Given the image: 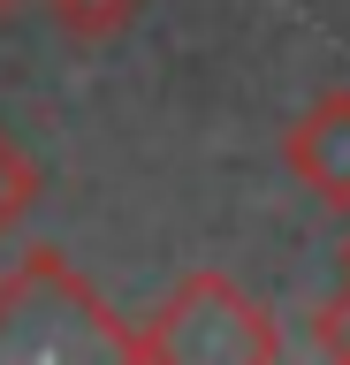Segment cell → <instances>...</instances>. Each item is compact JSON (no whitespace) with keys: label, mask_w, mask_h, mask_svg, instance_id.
Returning a JSON list of instances; mask_svg holds the SVG:
<instances>
[{"label":"cell","mask_w":350,"mask_h":365,"mask_svg":"<svg viewBox=\"0 0 350 365\" xmlns=\"http://www.w3.org/2000/svg\"><path fill=\"white\" fill-rule=\"evenodd\" d=\"M138 8H145V0H46V16L61 23V38H76V46L122 38V31L138 23Z\"/></svg>","instance_id":"obj_4"},{"label":"cell","mask_w":350,"mask_h":365,"mask_svg":"<svg viewBox=\"0 0 350 365\" xmlns=\"http://www.w3.org/2000/svg\"><path fill=\"white\" fill-rule=\"evenodd\" d=\"M343 267H350V236H343Z\"/></svg>","instance_id":"obj_8"},{"label":"cell","mask_w":350,"mask_h":365,"mask_svg":"<svg viewBox=\"0 0 350 365\" xmlns=\"http://www.w3.org/2000/svg\"><path fill=\"white\" fill-rule=\"evenodd\" d=\"M145 365H267L282 358V327L236 289L221 267L183 274L138 327Z\"/></svg>","instance_id":"obj_2"},{"label":"cell","mask_w":350,"mask_h":365,"mask_svg":"<svg viewBox=\"0 0 350 365\" xmlns=\"http://www.w3.org/2000/svg\"><path fill=\"white\" fill-rule=\"evenodd\" d=\"M282 168H289L320 205L350 213V84L320 91V99L282 130Z\"/></svg>","instance_id":"obj_3"},{"label":"cell","mask_w":350,"mask_h":365,"mask_svg":"<svg viewBox=\"0 0 350 365\" xmlns=\"http://www.w3.org/2000/svg\"><path fill=\"white\" fill-rule=\"evenodd\" d=\"M31 198H38V168H31V153L16 145V137L0 130V236L31 213Z\"/></svg>","instance_id":"obj_5"},{"label":"cell","mask_w":350,"mask_h":365,"mask_svg":"<svg viewBox=\"0 0 350 365\" xmlns=\"http://www.w3.org/2000/svg\"><path fill=\"white\" fill-rule=\"evenodd\" d=\"M16 8H24V0H0V16H16Z\"/></svg>","instance_id":"obj_7"},{"label":"cell","mask_w":350,"mask_h":365,"mask_svg":"<svg viewBox=\"0 0 350 365\" xmlns=\"http://www.w3.org/2000/svg\"><path fill=\"white\" fill-rule=\"evenodd\" d=\"M76 365V358H138V327L84 282L53 244L24 251L0 274V365Z\"/></svg>","instance_id":"obj_1"},{"label":"cell","mask_w":350,"mask_h":365,"mask_svg":"<svg viewBox=\"0 0 350 365\" xmlns=\"http://www.w3.org/2000/svg\"><path fill=\"white\" fill-rule=\"evenodd\" d=\"M312 350H320V358H350V282L335 297H320V312H312Z\"/></svg>","instance_id":"obj_6"}]
</instances>
